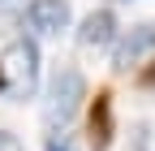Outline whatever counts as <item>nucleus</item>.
Wrapping results in <instances>:
<instances>
[{"mask_svg": "<svg viewBox=\"0 0 155 151\" xmlns=\"http://www.w3.org/2000/svg\"><path fill=\"white\" fill-rule=\"evenodd\" d=\"M26 26L35 35L56 39V35L69 26V0H30L26 5Z\"/></svg>", "mask_w": 155, "mask_h": 151, "instance_id": "7ed1b4c3", "label": "nucleus"}, {"mask_svg": "<svg viewBox=\"0 0 155 151\" xmlns=\"http://www.w3.org/2000/svg\"><path fill=\"white\" fill-rule=\"evenodd\" d=\"M151 48H155V22H138V26H134L121 43H116L112 69H116V73H129L134 65H138V56H142V52H151Z\"/></svg>", "mask_w": 155, "mask_h": 151, "instance_id": "20e7f679", "label": "nucleus"}, {"mask_svg": "<svg viewBox=\"0 0 155 151\" xmlns=\"http://www.w3.org/2000/svg\"><path fill=\"white\" fill-rule=\"evenodd\" d=\"M86 129H91V147H95V151H104V147L112 143V134H116V121H112V95H108V91H99V95H95Z\"/></svg>", "mask_w": 155, "mask_h": 151, "instance_id": "423d86ee", "label": "nucleus"}, {"mask_svg": "<svg viewBox=\"0 0 155 151\" xmlns=\"http://www.w3.org/2000/svg\"><path fill=\"white\" fill-rule=\"evenodd\" d=\"M116 39V13L112 9H91L78 26V43L82 48H108Z\"/></svg>", "mask_w": 155, "mask_h": 151, "instance_id": "39448f33", "label": "nucleus"}, {"mask_svg": "<svg viewBox=\"0 0 155 151\" xmlns=\"http://www.w3.org/2000/svg\"><path fill=\"white\" fill-rule=\"evenodd\" d=\"M0 86H5V82H0Z\"/></svg>", "mask_w": 155, "mask_h": 151, "instance_id": "9d476101", "label": "nucleus"}, {"mask_svg": "<svg viewBox=\"0 0 155 151\" xmlns=\"http://www.w3.org/2000/svg\"><path fill=\"white\" fill-rule=\"evenodd\" d=\"M138 86H155V61H151V65L138 73Z\"/></svg>", "mask_w": 155, "mask_h": 151, "instance_id": "1a4fd4ad", "label": "nucleus"}, {"mask_svg": "<svg viewBox=\"0 0 155 151\" xmlns=\"http://www.w3.org/2000/svg\"><path fill=\"white\" fill-rule=\"evenodd\" d=\"M129 151H151V125H147V121L134 125V134H129Z\"/></svg>", "mask_w": 155, "mask_h": 151, "instance_id": "0eeeda50", "label": "nucleus"}, {"mask_svg": "<svg viewBox=\"0 0 155 151\" xmlns=\"http://www.w3.org/2000/svg\"><path fill=\"white\" fill-rule=\"evenodd\" d=\"M0 151H26V147H22V138H17V134L0 129Z\"/></svg>", "mask_w": 155, "mask_h": 151, "instance_id": "6e6552de", "label": "nucleus"}, {"mask_svg": "<svg viewBox=\"0 0 155 151\" xmlns=\"http://www.w3.org/2000/svg\"><path fill=\"white\" fill-rule=\"evenodd\" d=\"M0 82L13 99H30L39 86V48L30 39H13L0 52Z\"/></svg>", "mask_w": 155, "mask_h": 151, "instance_id": "f257e3e1", "label": "nucleus"}, {"mask_svg": "<svg viewBox=\"0 0 155 151\" xmlns=\"http://www.w3.org/2000/svg\"><path fill=\"white\" fill-rule=\"evenodd\" d=\"M86 99V78L73 65H56L52 82H48V104H43V121L52 129H61L65 121H73V112Z\"/></svg>", "mask_w": 155, "mask_h": 151, "instance_id": "f03ea898", "label": "nucleus"}]
</instances>
